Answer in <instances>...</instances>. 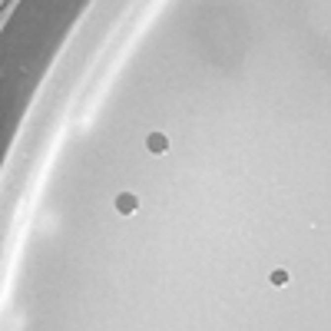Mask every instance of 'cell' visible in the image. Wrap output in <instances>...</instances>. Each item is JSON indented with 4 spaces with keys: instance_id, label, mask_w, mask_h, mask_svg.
I'll use <instances>...</instances> for the list:
<instances>
[{
    "instance_id": "3957f363",
    "label": "cell",
    "mask_w": 331,
    "mask_h": 331,
    "mask_svg": "<svg viewBox=\"0 0 331 331\" xmlns=\"http://www.w3.org/2000/svg\"><path fill=\"white\" fill-rule=\"evenodd\" d=\"M268 282H272L275 288H285L288 285V272H285V268H275V272L268 275Z\"/></svg>"
},
{
    "instance_id": "6da1fadb",
    "label": "cell",
    "mask_w": 331,
    "mask_h": 331,
    "mask_svg": "<svg viewBox=\"0 0 331 331\" xmlns=\"http://www.w3.org/2000/svg\"><path fill=\"white\" fill-rule=\"evenodd\" d=\"M116 212H120V215H136V212H139V196L120 192V196H116Z\"/></svg>"
},
{
    "instance_id": "7a4b0ae2",
    "label": "cell",
    "mask_w": 331,
    "mask_h": 331,
    "mask_svg": "<svg viewBox=\"0 0 331 331\" xmlns=\"http://www.w3.org/2000/svg\"><path fill=\"white\" fill-rule=\"evenodd\" d=\"M146 149L153 156H163V153H169V136L166 132H153L149 139H146Z\"/></svg>"
}]
</instances>
